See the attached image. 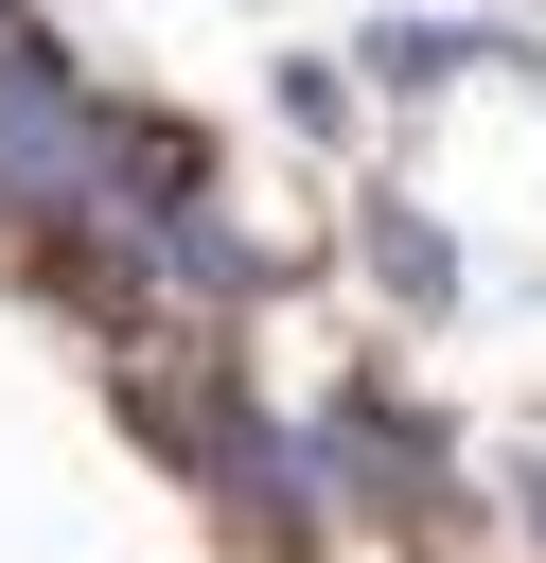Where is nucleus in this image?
<instances>
[{"label":"nucleus","mask_w":546,"mask_h":563,"mask_svg":"<svg viewBox=\"0 0 546 563\" xmlns=\"http://www.w3.org/2000/svg\"><path fill=\"white\" fill-rule=\"evenodd\" d=\"M511 510H528V528H546V440H528V457H511Z\"/></svg>","instance_id":"nucleus-3"},{"label":"nucleus","mask_w":546,"mask_h":563,"mask_svg":"<svg viewBox=\"0 0 546 563\" xmlns=\"http://www.w3.org/2000/svg\"><path fill=\"white\" fill-rule=\"evenodd\" d=\"M317 475H335V510H370V528H440V510H458L440 422L387 405V387H335V405H317Z\"/></svg>","instance_id":"nucleus-1"},{"label":"nucleus","mask_w":546,"mask_h":563,"mask_svg":"<svg viewBox=\"0 0 546 563\" xmlns=\"http://www.w3.org/2000/svg\"><path fill=\"white\" fill-rule=\"evenodd\" d=\"M370 264H387V299H458V246L423 211H370Z\"/></svg>","instance_id":"nucleus-2"}]
</instances>
